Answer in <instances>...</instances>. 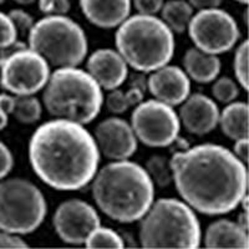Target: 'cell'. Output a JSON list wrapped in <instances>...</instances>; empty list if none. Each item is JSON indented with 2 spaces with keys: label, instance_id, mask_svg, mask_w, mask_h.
<instances>
[{
  "label": "cell",
  "instance_id": "1",
  "mask_svg": "<svg viewBox=\"0 0 249 249\" xmlns=\"http://www.w3.org/2000/svg\"><path fill=\"white\" fill-rule=\"evenodd\" d=\"M173 182L187 204L207 215L232 212L248 191V171L234 153L215 143L175 152Z\"/></svg>",
  "mask_w": 249,
  "mask_h": 249
},
{
  "label": "cell",
  "instance_id": "2",
  "mask_svg": "<svg viewBox=\"0 0 249 249\" xmlns=\"http://www.w3.org/2000/svg\"><path fill=\"white\" fill-rule=\"evenodd\" d=\"M35 175L57 191H77L90 183L99 168L100 152L81 124L55 119L36 128L29 142Z\"/></svg>",
  "mask_w": 249,
  "mask_h": 249
},
{
  "label": "cell",
  "instance_id": "3",
  "mask_svg": "<svg viewBox=\"0 0 249 249\" xmlns=\"http://www.w3.org/2000/svg\"><path fill=\"white\" fill-rule=\"evenodd\" d=\"M92 179L93 201L113 221H140L153 203L155 184L147 171L136 162H111L96 172Z\"/></svg>",
  "mask_w": 249,
  "mask_h": 249
},
{
  "label": "cell",
  "instance_id": "4",
  "mask_svg": "<svg viewBox=\"0 0 249 249\" xmlns=\"http://www.w3.org/2000/svg\"><path fill=\"white\" fill-rule=\"evenodd\" d=\"M115 44L127 65L140 72H152L167 65L175 54V36L155 15L128 17L117 26Z\"/></svg>",
  "mask_w": 249,
  "mask_h": 249
},
{
  "label": "cell",
  "instance_id": "5",
  "mask_svg": "<svg viewBox=\"0 0 249 249\" xmlns=\"http://www.w3.org/2000/svg\"><path fill=\"white\" fill-rule=\"evenodd\" d=\"M43 101L46 111L55 119L86 124L97 117L104 96L100 85L88 71L59 68L49 76Z\"/></svg>",
  "mask_w": 249,
  "mask_h": 249
},
{
  "label": "cell",
  "instance_id": "6",
  "mask_svg": "<svg viewBox=\"0 0 249 249\" xmlns=\"http://www.w3.org/2000/svg\"><path fill=\"white\" fill-rule=\"evenodd\" d=\"M141 219L140 242L143 248L195 249L201 244L198 218L178 199L156 201Z\"/></svg>",
  "mask_w": 249,
  "mask_h": 249
},
{
  "label": "cell",
  "instance_id": "7",
  "mask_svg": "<svg viewBox=\"0 0 249 249\" xmlns=\"http://www.w3.org/2000/svg\"><path fill=\"white\" fill-rule=\"evenodd\" d=\"M29 48L49 65L76 68L88 55V37L76 21L66 15H46L33 25L28 34Z\"/></svg>",
  "mask_w": 249,
  "mask_h": 249
},
{
  "label": "cell",
  "instance_id": "8",
  "mask_svg": "<svg viewBox=\"0 0 249 249\" xmlns=\"http://www.w3.org/2000/svg\"><path fill=\"white\" fill-rule=\"evenodd\" d=\"M48 213L43 192L24 178L0 179V230L17 235L35 232Z\"/></svg>",
  "mask_w": 249,
  "mask_h": 249
},
{
  "label": "cell",
  "instance_id": "9",
  "mask_svg": "<svg viewBox=\"0 0 249 249\" xmlns=\"http://www.w3.org/2000/svg\"><path fill=\"white\" fill-rule=\"evenodd\" d=\"M131 127L142 143L161 148L177 141L181 122L172 106L155 99L137 104L131 115Z\"/></svg>",
  "mask_w": 249,
  "mask_h": 249
},
{
  "label": "cell",
  "instance_id": "10",
  "mask_svg": "<svg viewBox=\"0 0 249 249\" xmlns=\"http://www.w3.org/2000/svg\"><path fill=\"white\" fill-rule=\"evenodd\" d=\"M187 30L196 48L212 55L230 51L241 36L234 18L219 8L203 9L193 14Z\"/></svg>",
  "mask_w": 249,
  "mask_h": 249
},
{
  "label": "cell",
  "instance_id": "11",
  "mask_svg": "<svg viewBox=\"0 0 249 249\" xmlns=\"http://www.w3.org/2000/svg\"><path fill=\"white\" fill-rule=\"evenodd\" d=\"M50 76L49 62L30 48L21 49L3 60L0 86L15 96L35 95Z\"/></svg>",
  "mask_w": 249,
  "mask_h": 249
},
{
  "label": "cell",
  "instance_id": "12",
  "mask_svg": "<svg viewBox=\"0 0 249 249\" xmlns=\"http://www.w3.org/2000/svg\"><path fill=\"white\" fill-rule=\"evenodd\" d=\"M100 223L96 210L81 199H69L60 203L53 217L56 234L64 243L72 246L85 243L89 234Z\"/></svg>",
  "mask_w": 249,
  "mask_h": 249
},
{
  "label": "cell",
  "instance_id": "13",
  "mask_svg": "<svg viewBox=\"0 0 249 249\" xmlns=\"http://www.w3.org/2000/svg\"><path fill=\"white\" fill-rule=\"evenodd\" d=\"M99 152L113 161L128 160L137 151V137L131 124L120 117H110L95 128Z\"/></svg>",
  "mask_w": 249,
  "mask_h": 249
},
{
  "label": "cell",
  "instance_id": "14",
  "mask_svg": "<svg viewBox=\"0 0 249 249\" xmlns=\"http://www.w3.org/2000/svg\"><path fill=\"white\" fill-rule=\"evenodd\" d=\"M147 88L156 100L173 107L181 105L190 96L191 81L181 68L164 65L152 71L147 80Z\"/></svg>",
  "mask_w": 249,
  "mask_h": 249
},
{
  "label": "cell",
  "instance_id": "15",
  "mask_svg": "<svg viewBox=\"0 0 249 249\" xmlns=\"http://www.w3.org/2000/svg\"><path fill=\"white\" fill-rule=\"evenodd\" d=\"M178 119L188 132L203 136L217 127L219 110L211 97L203 93H193L182 102Z\"/></svg>",
  "mask_w": 249,
  "mask_h": 249
},
{
  "label": "cell",
  "instance_id": "16",
  "mask_svg": "<svg viewBox=\"0 0 249 249\" xmlns=\"http://www.w3.org/2000/svg\"><path fill=\"white\" fill-rule=\"evenodd\" d=\"M88 72L101 89L115 90L126 81L128 68L117 50L99 49L90 55L86 62Z\"/></svg>",
  "mask_w": 249,
  "mask_h": 249
},
{
  "label": "cell",
  "instance_id": "17",
  "mask_svg": "<svg viewBox=\"0 0 249 249\" xmlns=\"http://www.w3.org/2000/svg\"><path fill=\"white\" fill-rule=\"evenodd\" d=\"M80 8L92 25L112 29L130 17L131 0H80Z\"/></svg>",
  "mask_w": 249,
  "mask_h": 249
},
{
  "label": "cell",
  "instance_id": "18",
  "mask_svg": "<svg viewBox=\"0 0 249 249\" xmlns=\"http://www.w3.org/2000/svg\"><path fill=\"white\" fill-rule=\"evenodd\" d=\"M206 248L244 249L249 247L248 232L230 219H219L208 226L204 234Z\"/></svg>",
  "mask_w": 249,
  "mask_h": 249
},
{
  "label": "cell",
  "instance_id": "19",
  "mask_svg": "<svg viewBox=\"0 0 249 249\" xmlns=\"http://www.w3.org/2000/svg\"><path fill=\"white\" fill-rule=\"evenodd\" d=\"M184 72L198 84L214 81L221 72V60L217 55L207 54L197 48L187 50L183 56Z\"/></svg>",
  "mask_w": 249,
  "mask_h": 249
},
{
  "label": "cell",
  "instance_id": "20",
  "mask_svg": "<svg viewBox=\"0 0 249 249\" xmlns=\"http://www.w3.org/2000/svg\"><path fill=\"white\" fill-rule=\"evenodd\" d=\"M218 124L223 133L231 140L248 139L249 135V107L247 102H230L219 112Z\"/></svg>",
  "mask_w": 249,
  "mask_h": 249
},
{
  "label": "cell",
  "instance_id": "21",
  "mask_svg": "<svg viewBox=\"0 0 249 249\" xmlns=\"http://www.w3.org/2000/svg\"><path fill=\"white\" fill-rule=\"evenodd\" d=\"M193 10L187 0H170L161 8V19L176 34H183L193 17Z\"/></svg>",
  "mask_w": 249,
  "mask_h": 249
},
{
  "label": "cell",
  "instance_id": "22",
  "mask_svg": "<svg viewBox=\"0 0 249 249\" xmlns=\"http://www.w3.org/2000/svg\"><path fill=\"white\" fill-rule=\"evenodd\" d=\"M144 91L139 88L131 86L126 92L122 90H111L106 97V107L111 113L121 115L130 107L136 106L143 100Z\"/></svg>",
  "mask_w": 249,
  "mask_h": 249
},
{
  "label": "cell",
  "instance_id": "23",
  "mask_svg": "<svg viewBox=\"0 0 249 249\" xmlns=\"http://www.w3.org/2000/svg\"><path fill=\"white\" fill-rule=\"evenodd\" d=\"M43 113V106L34 95L15 96V105L12 115L24 124H33L37 122Z\"/></svg>",
  "mask_w": 249,
  "mask_h": 249
},
{
  "label": "cell",
  "instance_id": "24",
  "mask_svg": "<svg viewBox=\"0 0 249 249\" xmlns=\"http://www.w3.org/2000/svg\"><path fill=\"white\" fill-rule=\"evenodd\" d=\"M85 247L89 249H121L124 247L122 238L111 228L97 227L86 238Z\"/></svg>",
  "mask_w": 249,
  "mask_h": 249
},
{
  "label": "cell",
  "instance_id": "25",
  "mask_svg": "<svg viewBox=\"0 0 249 249\" xmlns=\"http://www.w3.org/2000/svg\"><path fill=\"white\" fill-rule=\"evenodd\" d=\"M144 170L147 171L148 176L151 177L153 183L157 186L168 187L173 182L172 168H171L170 160L164 156L156 155L152 156L147 162H146V167Z\"/></svg>",
  "mask_w": 249,
  "mask_h": 249
},
{
  "label": "cell",
  "instance_id": "26",
  "mask_svg": "<svg viewBox=\"0 0 249 249\" xmlns=\"http://www.w3.org/2000/svg\"><path fill=\"white\" fill-rule=\"evenodd\" d=\"M249 41L246 40L241 45H238L235 50L234 61H233V69H234V75L239 85L246 91L249 90Z\"/></svg>",
  "mask_w": 249,
  "mask_h": 249
},
{
  "label": "cell",
  "instance_id": "27",
  "mask_svg": "<svg viewBox=\"0 0 249 249\" xmlns=\"http://www.w3.org/2000/svg\"><path fill=\"white\" fill-rule=\"evenodd\" d=\"M212 93L214 99L222 104H230L238 97L239 89L234 80L223 76L214 82V85L212 86Z\"/></svg>",
  "mask_w": 249,
  "mask_h": 249
},
{
  "label": "cell",
  "instance_id": "28",
  "mask_svg": "<svg viewBox=\"0 0 249 249\" xmlns=\"http://www.w3.org/2000/svg\"><path fill=\"white\" fill-rule=\"evenodd\" d=\"M18 40V30L10 17L0 12V49L12 45Z\"/></svg>",
  "mask_w": 249,
  "mask_h": 249
},
{
  "label": "cell",
  "instance_id": "29",
  "mask_svg": "<svg viewBox=\"0 0 249 249\" xmlns=\"http://www.w3.org/2000/svg\"><path fill=\"white\" fill-rule=\"evenodd\" d=\"M9 17L14 23L15 28L18 30V34H29L33 25H34V18L31 17L29 13H26L23 9H13L9 13Z\"/></svg>",
  "mask_w": 249,
  "mask_h": 249
},
{
  "label": "cell",
  "instance_id": "30",
  "mask_svg": "<svg viewBox=\"0 0 249 249\" xmlns=\"http://www.w3.org/2000/svg\"><path fill=\"white\" fill-rule=\"evenodd\" d=\"M40 12L45 15H66L70 12V0H37Z\"/></svg>",
  "mask_w": 249,
  "mask_h": 249
},
{
  "label": "cell",
  "instance_id": "31",
  "mask_svg": "<svg viewBox=\"0 0 249 249\" xmlns=\"http://www.w3.org/2000/svg\"><path fill=\"white\" fill-rule=\"evenodd\" d=\"M13 167H14V157L12 151L9 150L3 141H0V179L5 178L12 172Z\"/></svg>",
  "mask_w": 249,
  "mask_h": 249
},
{
  "label": "cell",
  "instance_id": "32",
  "mask_svg": "<svg viewBox=\"0 0 249 249\" xmlns=\"http://www.w3.org/2000/svg\"><path fill=\"white\" fill-rule=\"evenodd\" d=\"M163 3V0H131V4H133L139 14L144 15H155L160 13Z\"/></svg>",
  "mask_w": 249,
  "mask_h": 249
},
{
  "label": "cell",
  "instance_id": "33",
  "mask_svg": "<svg viewBox=\"0 0 249 249\" xmlns=\"http://www.w3.org/2000/svg\"><path fill=\"white\" fill-rule=\"evenodd\" d=\"M24 249L29 248L28 243L23 241L19 235L12 234L5 231L0 230V249Z\"/></svg>",
  "mask_w": 249,
  "mask_h": 249
},
{
  "label": "cell",
  "instance_id": "34",
  "mask_svg": "<svg viewBox=\"0 0 249 249\" xmlns=\"http://www.w3.org/2000/svg\"><path fill=\"white\" fill-rule=\"evenodd\" d=\"M234 156L238 160H241L243 163H248L249 160V140L239 139L235 140L234 144Z\"/></svg>",
  "mask_w": 249,
  "mask_h": 249
},
{
  "label": "cell",
  "instance_id": "35",
  "mask_svg": "<svg viewBox=\"0 0 249 249\" xmlns=\"http://www.w3.org/2000/svg\"><path fill=\"white\" fill-rule=\"evenodd\" d=\"M187 1L192 5L193 9L203 10V9L219 8L223 0H187Z\"/></svg>",
  "mask_w": 249,
  "mask_h": 249
},
{
  "label": "cell",
  "instance_id": "36",
  "mask_svg": "<svg viewBox=\"0 0 249 249\" xmlns=\"http://www.w3.org/2000/svg\"><path fill=\"white\" fill-rule=\"evenodd\" d=\"M15 105V95H9V93H0V110H3L8 115H12L13 108Z\"/></svg>",
  "mask_w": 249,
  "mask_h": 249
},
{
  "label": "cell",
  "instance_id": "37",
  "mask_svg": "<svg viewBox=\"0 0 249 249\" xmlns=\"http://www.w3.org/2000/svg\"><path fill=\"white\" fill-rule=\"evenodd\" d=\"M25 48H28L25 43H23V41H18L17 40V41H15V43H13L12 45L6 46V48H4V49H0V57L4 60V59H6L8 56H10V55L14 54V53H17V51L21 50V49H25Z\"/></svg>",
  "mask_w": 249,
  "mask_h": 249
},
{
  "label": "cell",
  "instance_id": "38",
  "mask_svg": "<svg viewBox=\"0 0 249 249\" xmlns=\"http://www.w3.org/2000/svg\"><path fill=\"white\" fill-rule=\"evenodd\" d=\"M239 226L243 228V230H246L247 232H248V212H243L239 214V217H238V222H237Z\"/></svg>",
  "mask_w": 249,
  "mask_h": 249
},
{
  "label": "cell",
  "instance_id": "39",
  "mask_svg": "<svg viewBox=\"0 0 249 249\" xmlns=\"http://www.w3.org/2000/svg\"><path fill=\"white\" fill-rule=\"evenodd\" d=\"M9 122V115L6 112H4L3 110H0V131L4 130V128L8 126Z\"/></svg>",
  "mask_w": 249,
  "mask_h": 249
},
{
  "label": "cell",
  "instance_id": "40",
  "mask_svg": "<svg viewBox=\"0 0 249 249\" xmlns=\"http://www.w3.org/2000/svg\"><path fill=\"white\" fill-rule=\"evenodd\" d=\"M15 3L21 4V5H30V4L35 3L36 0H14Z\"/></svg>",
  "mask_w": 249,
  "mask_h": 249
},
{
  "label": "cell",
  "instance_id": "41",
  "mask_svg": "<svg viewBox=\"0 0 249 249\" xmlns=\"http://www.w3.org/2000/svg\"><path fill=\"white\" fill-rule=\"evenodd\" d=\"M235 1H238V3H241V4H244V5H247L249 0H235Z\"/></svg>",
  "mask_w": 249,
  "mask_h": 249
},
{
  "label": "cell",
  "instance_id": "42",
  "mask_svg": "<svg viewBox=\"0 0 249 249\" xmlns=\"http://www.w3.org/2000/svg\"><path fill=\"white\" fill-rule=\"evenodd\" d=\"M1 66H3V59L0 57V70H1Z\"/></svg>",
  "mask_w": 249,
  "mask_h": 249
},
{
  "label": "cell",
  "instance_id": "43",
  "mask_svg": "<svg viewBox=\"0 0 249 249\" xmlns=\"http://www.w3.org/2000/svg\"><path fill=\"white\" fill-rule=\"evenodd\" d=\"M3 3H5V0H0V5H1Z\"/></svg>",
  "mask_w": 249,
  "mask_h": 249
}]
</instances>
